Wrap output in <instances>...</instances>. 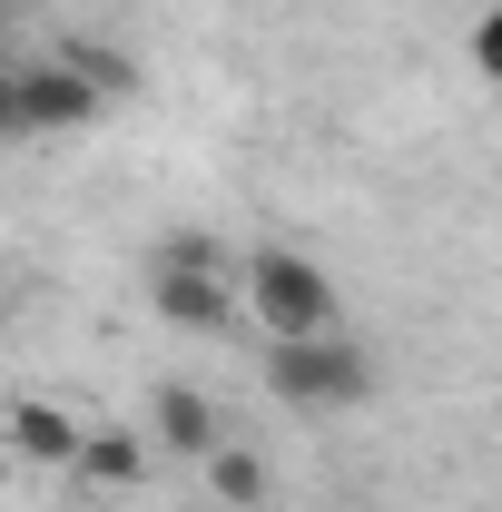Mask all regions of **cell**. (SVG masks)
<instances>
[{
  "label": "cell",
  "mask_w": 502,
  "mask_h": 512,
  "mask_svg": "<svg viewBox=\"0 0 502 512\" xmlns=\"http://www.w3.org/2000/svg\"><path fill=\"white\" fill-rule=\"evenodd\" d=\"M207 493H217L227 512H256L266 503V453L256 444H217L207 453Z\"/></svg>",
  "instance_id": "ba28073f"
},
{
  "label": "cell",
  "mask_w": 502,
  "mask_h": 512,
  "mask_svg": "<svg viewBox=\"0 0 502 512\" xmlns=\"http://www.w3.org/2000/svg\"><path fill=\"white\" fill-rule=\"evenodd\" d=\"M148 306L168 325H188V335H227V325L247 316L237 306V276H148Z\"/></svg>",
  "instance_id": "8992f818"
},
{
  "label": "cell",
  "mask_w": 502,
  "mask_h": 512,
  "mask_svg": "<svg viewBox=\"0 0 502 512\" xmlns=\"http://www.w3.org/2000/svg\"><path fill=\"white\" fill-rule=\"evenodd\" d=\"M0 444L20 453V463H40V473H69V463H79V444H89V424H79L69 404L20 394V404H0Z\"/></svg>",
  "instance_id": "277c9868"
},
{
  "label": "cell",
  "mask_w": 502,
  "mask_h": 512,
  "mask_svg": "<svg viewBox=\"0 0 502 512\" xmlns=\"http://www.w3.org/2000/svg\"><path fill=\"white\" fill-rule=\"evenodd\" d=\"M227 266H237V247H217L207 227H168L148 247V276H227Z\"/></svg>",
  "instance_id": "9c48e42d"
},
{
  "label": "cell",
  "mask_w": 502,
  "mask_h": 512,
  "mask_svg": "<svg viewBox=\"0 0 502 512\" xmlns=\"http://www.w3.org/2000/svg\"><path fill=\"white\" fill-rule=\"evenodd\" d=\"M69 473H79L89 493H128V483L148 473V434H138V424H99V434L79 444V463H69Z\"/></svg>",
  "instance_id": "52a82bcc"
},
{
  "label": "cell",
  "mask_w": 502,
  "mask_h": 512,
  "mask_svg": "<svg viewBox=\"0 0 502 512\" xmlns=\"http://www.w3.org/2000/svg\"><path fill=\"white\" fill-rule=\"evenodd\" d=\"M10 89H20V138H60V128H89L109 99L79 79L69 60H30V69H10Z\"/></svg>",
  "instance_id": "3957f363"
},
{
  "label": "cell",
  "mask_w": 502,
  "mask_h": 512,
  "mask_svg": "<svg viewBox=\"0 0 502 512\" xmlns=\"http://www.w3.org/2000/svg\"><path fill=\"white\" fill-rule=\"evenodd\" d=\"M473 69H483V79L502 89V0L483 10V20H473Z\"/></svg>",
  "instance_id": "8fae6325"
},
{
  "label": "cell",
  "mask_w": 502,
  "mask_h": 512,
  "mask_svg": "<svg viewBox=\"0 0 502 512\" xmlns=\"http://www.w3.org/2000/svg\"><path fill=\"white\" fill-rule=\"evenodd\" d=\"M60 60L79 69V79H89L99 99H128V89H138V69H128L119 50H89V40H60Z\"/></svg>",
  "instance_id": "30bf717a"
},
{
  "label": "cell",
  "mask_w": 502,
  "mask_h": 512,
  "mask_svg": "<svg viewBox=\"0 0 502 512\" xmlns=\"http://www.w3.org/2000/svg\"><path fill=\"white\" fill-rule=\"evenodd\" d=\"M148 444H168V453H188V463H207V453L227 444V414H217L197 384H158V394H148Z\"/></svg>",
  "instance_id": "5b68a950"
},
{
  "label": "cell",
  "mask_w": 502,
  "mask_h": 512,
  "mask_svg": "<svg viewBox=\"0 0 502 512\" xmlns=\"http://www.w3.org/2000/svg\"><path fill=\"white\" fill-rule=\"evenodd\" d=\"M237 306H247L256 325H266V345L276 335H335V286H325V266L296 247H247L237 256Z\"/></svg>",
  "instance_id": "6da1fadb"
},
{
  "label": "cell",
  "mask_w": 502,
  "mask_h": 512,
  "mask_svg": "<svg viewBox=\"0 0 502 512\" xmlns=\"http://www.w3.org/2000/svg\"><path fill=\"white\" fill-rule=\"evenodd\" d=\"M10 10H20V0H0V30H10Z\"/></svg>",
  "instance_id": "4fadbf2b"
},
{
  "label": "cell",
  "mask_w": 502,
  "mask_h": 512,
  "mask_svg": "<svg viewBox=\"0 0 502 512\" xmlns=\"http://www.w3.org/2000/svg\"><path fill=\"white\" fill-rule=\"evenodd\" d=\"M266 384L296 404V414H345L375 394V355L355 335H276L266 345Z\"/></svg>",
  "instance_id": "7a4b0ae2"
},
{
  "label": "cell",
  "mask_w": 502,
  "mask_h": 512,
  "mask_svg": "<svg viewBox=\"0 0 502 512\" xmlns=\"http://www.w3.org/2000/svg\"><path fill=\"white\" fill-rule=\"evenodd\" d=\"M0 138H20V89H10V69H0Z\"/></svg>",
  "instance_id": "7c38bea8"
}]
</instances>
